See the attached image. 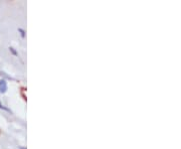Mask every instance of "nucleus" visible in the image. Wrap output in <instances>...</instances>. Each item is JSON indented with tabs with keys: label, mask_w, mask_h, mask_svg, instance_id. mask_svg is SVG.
I'll return each mask as SVG.
<instances>
[{
	"label": "nucleus",
	"mask_w": 181,
	"mask_h": 149,
	"mask_svg": "<svg viewBox=\"0 0 181 149\" xmlns=\"http://www.w3.org/2000/svg\"><path fill=\"white\" fill-rule=\"evenodd\" d=\"M0 109H3L4 111H7V112H10V113H11V110H10V109H8L7 107H5L4 105H2L1 103H0Z\"/></svg>",
	"instance_id": "obj_2"
},
{
	"label": "nucleus",
	"mask_w": 181,
	"mask_h": 149,
	"mask_svg": "<svg viewBox=\"0 0 181 149\" xmlns=\"http://www.w3.org/2000/svg\"><path fill=\"white\" fill-rule=\"evenodd\" d=\"M18 31H19V32H20V34H21V37H25V34H25V32H24V30H23V29H21V28H18Z\"/></svg>",
	"instance_id": "obj_4"
},
{
	"label": "nucleus",
	"mask_w": 181,
	"mask_h": 149,
	"mask_svg": "<svg viewBox=\"0 0 181 149\" xmlns=\"http://www.w3.org/2000/svg\"><path fill=\"white\" fill-rule=\"evenodd\" d=\"M7 91V83L5 80H1L0 81V93L4 94Z\"/></svg>",
	"instance_id": "obj_1"
},
{
	"label": "nucleus",
	"mask_w": 181,
	"mask_h": 149,
	"mask_svg": "<svg viewBox=\"0 0 181 149\" xmlns=\"http://www.w3.org/2000/svg\"><path fill=\"white\" fill-rule=\"evenodd\" d=\"M9 51H11V52H12V54H14V56H18L17 51H15V49H14V48H9Z\"/></svg>",
	"instance_id": "obj_3"
}]
</instances>
